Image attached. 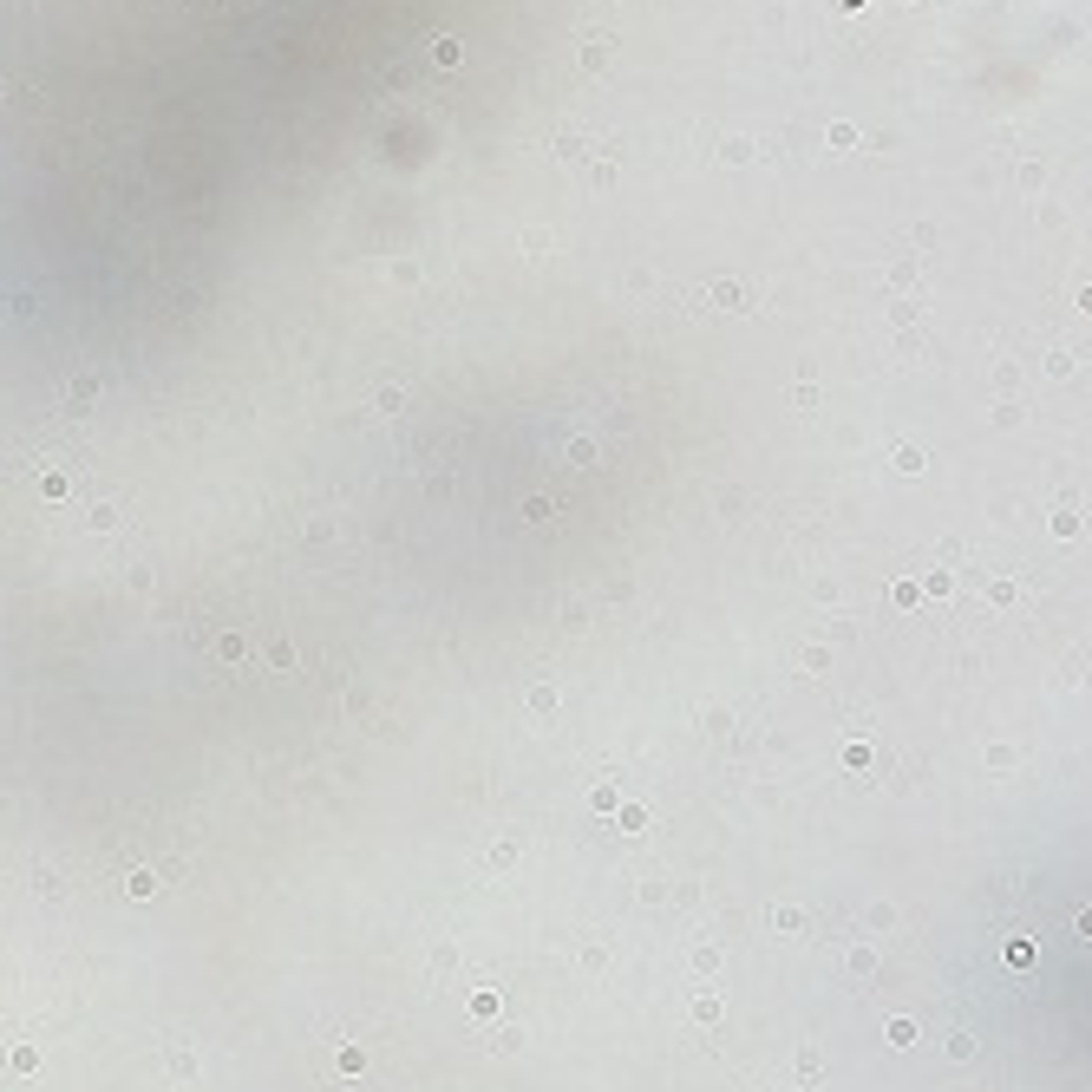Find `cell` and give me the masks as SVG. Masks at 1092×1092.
<instances>
[{"instance_id": "6da1fadb", "label": "cell", "mask_w": 1092, "mask_h": 1092, "mask_svg": "<svg viewBox=\"0 0 1092 1092\" xmlns=\"http://www.w3.org/2000/svg\"><path fill=\"white\" fill-rule=\"evenodd\" d=\"M432 60H438V66H458V39L438 33V39H432Z\"/></svg>"}]
</instances>
